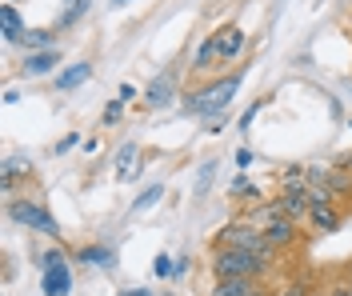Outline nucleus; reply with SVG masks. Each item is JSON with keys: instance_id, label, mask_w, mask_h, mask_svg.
Segmentation results:
<instances>
[{"instance_id": "32", "label": "nucleus", "mask_w": 352, "mask_h": 296, "mask_svg": "<svg viewBox=\"0 0 352 296\" xmlns=\"http://www.w3.org/2000/svg\"><path fill=\"white\" fill-rule=\"evenodd\" d=\"M276 296H308V288H300V284H292V288H285V293H276Z\"/></svg>"}, {"instance_id": "40", "label": "nucleus", "mask_w": 352, "mask_h": 296, "mask_svg": "<svg viewBox=\"0 0 352 296\" xmlns=\"http://www.w3.org/2000/svg\"><path fill=\"white\" fill-rule=\"evenodd\" d=\"M264 296H268V293H264Z\"/></svg>"}, {"instance_id": "39", "label": "nucleus", "mask_w": 352, "mask_h": 296, "mask_svg": "<svg viewBox=\"0 0 352 296\" xmlns=\"http://www.w3.org/2000/svg\"><path fill=\"white\" fill-rule=\"evenodd\" d=\"M349 124H352V120H349Z\"/></svg>"}, {"instance_id": "7", "label": "nucleus", "mask_w": 352, "mask_h": 296, "mask_svg": "<svg viewBox=\"0 0 352 296\" xmlns=\"http://www.w3.org/2000/svg\"><path fill=\"white\" fill-rule=\"evenodd\" d=\"M264 236H268V244H272V249L288 252V249H296V244H300V225H296V220H288V216H280V220H272V225L264 228Z\"/></svg>"}, {"instance_id": "5", "label": "nucleus", "mask_w": 352, "mask_h": 296, "mask_svg": "<svg viewBox=\"0 0 352 296\" xmlns=\"http://www.w3.org/2000/svg\"><path fill=\"white\" fill-rule=\"evenodd\" d=\"M41 260H44V276H41L44 296H68L72 293V264H68L65 249H48Z\"/></svg>"}, {"instance_id": "1", "label": "nucleus", "mask_w": 352, "mask_h": 296, "mask_svg": "<svg viewBox=\"0 0 352 296\" xmlns=\"http://www.w3.org/2000/svg\"><path fill=\"white\" fill-rule=\"evenodd\" d=\"M241 72H232V76H224V80H208L204 89L188 92L184 96V113L204 120V124H212V120H224L228 113V104L236 100V92H241Z\"/></svg>"}, {"instance_id": "26", "label": "nucleus", "mask_w": 352, "mask_h": 296, "mask_svg": "<svg viewBox=\"0 0 352 296\" xmlns=\"http://www.w3.org/2000/svg\"><path fill=\"white\" fill-rule=\"evenodd\" d=\"M261 109H264V100H252V104L244 109V116H241V133H252V120L261 116Z\"/></svg>"}, {"instance_id": "35", "label": "nucleus", "mask_w": 352, "mask_h": 296, "mask_svg": "<svg viewBox=\"0 0 352 296\" xmlns=\"http://www.w3.org/2000/svg\"><path fill=\"white\" fill-rule=\"evenodd\" d=\"M308 296H324V288H308Z\"/></svg>"}, {"instance_id": "22", "label": "nucleus", "mask_w": 352, "mask_h": 296, "mask_svg": "<svg viewBox=\"0 0 352 296\" xmlns=\"http://www.w3.org/2000/svg\"><path fill=\"white\" fill-rule=\"evenodd\" d=\"M217 60H220V52H217V32H212L208 41H200L197 56H192V65H197V69H208V65H217Z\"/></svg>"}, {"instance_id": "17", "label": "nucleus", "mask_w": 352, "mask_h": 296, "mask_svg": "<svg viewBox=\"0 0 352 296\" xmlns=\"http://www.w3.org/2000/svg\"><path fill=\"white\" fill-rule=\"evenodd\" d=\"M228 196H232V201H244V205H261L264 196H261V188H256V184L248 181V177H236V181L228 184Z\"/></svg>"}, {"instance_id": "23", "label": "nucleus", "mask_w": 352, "mask_h": 296, "mask_svg": "<svg viewBox=\"0 0 352 296\" xmlns=\"http://www.w3.org/2000/svg\"><path fill=\"white\" fill-rule=\"evenodd\" d=\"M280 188H308L305 164H288L285 172H280Z\"/></svg>"}, {"instance_id": "34", "label": "nucleus", "mask_w": 352, "mask_h": 296, "mask_svg": "<svg viewBox=\"0 0 352 296\" xmlns=\"http://www.w3.org/2000/svg\"><path fill=\"white\" fill-rule=\"evenodd\" d=\"M340 168H349V177H352V157H344V160H340Z\"/></svg>"}, {"instance_id": "4", "label": "nucleus", "mask_w": 352, "mask_h": 296, "mask_svg": "<svg viewBox=\"0 0 352 296\" xmlns=\"http://www.w3.org/2000/svg\"><path fill=\"white\" fill-rule=\"evenodd\" d=\"M8 220H16V225L28 228V232H44V236H52V240L60 236L56 216H52L41 201H28V196H21V201H8Z\"/></svg>"}, {"instance_id": "28", "label": "nucleus", "mask_w": 352, "mask_h": 296, "mask_svg": "<svg viewBox=\"0 0 352 296\" xmlns=\"http://www.w3.org/2000/svg\"><path fill=\"white\" fill-rule=\"evenodd\" d=\"M76 144H80V133H68V137H60V140H56V157H65V152H72Z\"/></svg>"}, {"instance_id": "33", "label": "nucleus", "mask_w": 352, "mask_h": 296, "mask_svg": "<svg viewBox=\"0 0 352 296\" xmlns=\"http://www.w3.org/2000/svg\"><path fill=\"white\" fill-rule=\"evenodd\" d=\"M120 296H156V293H148V288H129V293H120Z\"/></svg>"}, {"instance_id": "25", "label": "nucleus", "mask_w": 352, "mask_h": 296, "mask_svg": "<svg viewBox=\"0 0 352 296\" xmlns=\"http://www.w3.org/2000/svg\"><path fill=\"white\" fill-rule=\"evenodd\" d=\"M173 269H176V260H173V256L156 252V260H153V276H160V280H164V276H173Z\"/></svg>"}, {"instance_id": "12", "label": "nucleus", "mask_w": 352, "mask_h": 296, "mask_svg": "<svg viewBox=\"0 0 352 296\" xmlns=\"http://www.w3.org/2000/svg\"><path fill=\"white\" fill-rule=\"evenodd\" d=\"M0 24H4V45H21V36L28 32L16 4H4V8H0Z\"/></svg>"}, {"instance_id": "24", "label": "nucleus", "mask_w": 352, "mask_h": 296, "mask_svg": "<svg viewBox=\"0 0 352 296\" xmlns=\"http://www.w3.org/2000/svg\"><path fill=\"white\" fill-rule=\"evenodd\" d=\"M85 8H88V0H68L65 16H60V28H68L72 21H80V16H85Z\"/></svg>"}, {"instance_id": "20", "label": "nucleus", "mask_w": 352, "mask_h": 296, "mask_svg": "<svg viewBox=\"0 0 352 296\" xmlns=\"http://www.w3.org/2000/svg\"><path fill=\"white\" fill-rule=\"evenodd\" d=\"M217 160H204V164H200V172H197V188H192V196H197V201H204V196H208V192H212V181H217Z\"/></svg>"}, {"instance_id": "13", "label": "nucleus", "mask_w": 352, "mask_h": 296, "mask_svg": "<svg viewBox=\"0 0 352 296\" xmlns=\"http://www.w3.org/2000/svg\"><path fill=\"white\" fill-rule=\"evenodd\" d=\"M208 296H264L261 280H217Z\"/></svg>"}, {"instance_id": "14", "label": "nucleus", "mask_w": 352, "mask_h": 296, "mask_svg": "<svg viewBox=\"0 0 352 296\" xmlns=\"http://www.w3.org/2000/svg\"><path fill=\"white\" fill-rule=\"evenodd\" d=\"M88 76H92V65H88V60H76V65H68L65 72H56V89L72 92V89H80Z\"/></svg>"}, {"instance_id": "36", "label": "nucleus", "mask_w": 352, "mask_h": 296, "mask_svg": "<svg viewBox=\"0 0 352 296\" xmlns=\"http://www.w3.org/2000/svg\"><path fill=\"white\" fill-rule=\"evenodd\" d=\"M344 280H349V288H352V269H349V276H344Z\"/></svg>"}, {"instance_id": "8", "label": "nucleus", "mask_w": 352, "mask_h": 296, "mask_svg": "<svg viewBox=\"0 0 352 296\" xmlns=\"http://www.w3.org/2000/svg\"><path fill=\"white\" fill-rule=\"evenodd\" d=\"M173 100H176V72H160L144 92V104L148 109H168Z\"/></svg>"}, {"instance_id": "15", "label": "nucleus", "mask_w": 352, "mask_h": 296, "mask_svg": "<svg viewBox=\"0 0 352 296\" xmlns=\"http://www.w3.org/2000/svg\"><path fill=\"white\" fill-rule=\"evenodd\" d=\"M21 48L24 52H44V48H56V32L52 28H28L21 36Z\"/></svg>"}, {"instance_id": "38", "label": "nucleus", "mask_w": 352, "mask_h": 296, "mask_svg": "<svg viewBox=\"0 0 352 296\" xmlns=\"http://www.w3.org/2000/svg\"><path fill=\"white\" fill-rule=\"evenodd\" d=\"M4 4H12V0H4Z\"/></svg>"}, {"instance_id": "10", "label": "nucleus", "mask_w": 352, "mask_h": 296, "mask_svg": "<svg viewBox=\"0 0 352 296\" xmlns=\"http://www.w3.org/2000/svg\"><path fill=\"white\" fill-rule=\"evenodd\" d=\"M60 69V48H44V52H28L24 56V72L28 76H48Z\"/></svg>"}, {"instance_id": "30", "label": "nucleus", "mask_w": 352, "mask_h": 296, "mask_svg": "<svg viewBox=\"0 0 352 296\" xmlns=\"http://www.w3.org/2000/svg\"><path fill=\"white\" fill-rule=\"evenodd\" d=\"M116 96H120V100H124V104H129L132 96H136V89H132V84H120V92H116Z\"/></svg>"}, {"instance_id": "21", "label": "nucleus", "mask_w": 352, "mask_h": 296, "mask_svg": "<svg viewBox=\"0 0 352 296\" xmlns=\"http://www.w3.org/2000/svg\"><path fill=\"white\" fill-rule=\"evenodd\" d=\"M160 201H164V184H148V188L132 201V212H148V208L160 205Z\"/></svg>"}, {"instance_id": "29", "label": "nucleus", "mask_w": 352, "mask_h": 296, "mask_svg": "<svg viewBox=\"0 0 352 296\" xmlns=\"http://www.w3.org/2000/svg\"><path fill=\"white\" fill-rule=\"evenodd\" d=\"M324 296H352L349 280H336V284H332V288H324Z\"/></svg>"}, {"instance_id": "16", "label": "nucleus", "mask_w": 352, "mask_h": 296, "mask_svg": "<svg viewBox=\"0 0 352 296\" xmlns=\"http://www.w3.org/2000/svg\"><path fill=\"white\" fill-rule=\"evenodd\" d=\"M136 157H140V148L129 140V144L116 152V181H132V177L140 172V168H136Z\"/></svg>"}, {"instance_id": "19", "label": "nucleus", "mask_w": 352, "mask_h": 296, "mask_svg": "<svg viewBox=\"0 0 352 296\" xmlns=\"http://www.w3.org/2000/svg\"><path fill=\"white\" fill-rule=\"evenodd\" d=\"M76 260L88 264V269H109L112 264V249H104V244H88V249L76 252Z\"/></svg>"}, {"instance_id": "37", "label": "nucleus", "mask_w": 352, "mask_h": 296, "mask_svg": "<svg viewBox=\"0 0 352 296\" xmlns=\"http://www.w3.org/2000/svg\"><path fill=\"white\" fill-rule=\"evenodd\" d=\"M112 4H129V0H112Z\"/></svg>"}, {"instance_id": "31", "label": "nucleus", "mask_w": 352, "mask_h": 296, "mask_svg": "<svg viewBox=\"0 0 352 296\" xmlns=\"http://www.w3.org/2000/svg\"><path fill=\"white\" fill-rule=\"evenodd\" d=\"M236 164H241V168H248V164H252V152H248V148H241V152H236Z\"/></svg>"}, {"instance_id": "9", "label": "nucleus", "mask_w": 352, "mask_h": 296, "mask_svg": "<svg viewBox=\"0 0 352 296\" xmlns=\"http://www.w3.org/2000/svg\"><path fill=\"white\" fill-rule=\"evenodd\" d=\"M244 48H248V36H244V28L228 24V28H220V32H217V52H220V60H236Z\"/></svg>"}, {"instance_id": "27", "label": "nucleus", "mask_w": 352, "mask_h": 296, "mask_svg": "<svg viewBox=\"0 0 352 296\" xmlns=\"http://www.w3.org/2000/svg\"><path fill=\"white\" fill-rule=\"evenodd\" d=\"M120 116H124V100L116 96V100H109V109H104V124H116Z\"/></svg>"}, {"instance_id": "3", "label": "nucleus", "mask_w": 352, "mask_h": 296, "mask_svg": "<svg viewBox=\"0 0 352 296\" xmlns=\"http://www.w3.org/2000/svg\"><path fill=\"white\" fill-rule=\"evenodd\" d=\"M217 244H224V249H244V252H256V256H264V260H272L276 264V256H280V249H272L268 244V236H264L261 228H252L248 220H232V225L220 228Z\"/></svg>"}, {"instance_id": "2", "label": "nucleus", "mask_w": 352, "mask_h": 296, "mask_svg": "<svg viewBox=\"0 0 352 296\" xmlns=\"http://www.w3.org/2000/svg\"><path fill=\"white\" fill-rule=\"evenodd\" d=\"M208 269H212L217 280H264V276L272 273V260H264V256H256V252L217 244L212 256H208Z\"/></svg>"}, {"instance_id": "11", "label": "nucleus", "mask_w": 352, "mask_h": 296, "mask_svg": "<svg viewBox=\"0 0 352 296\" xmlns=\"http://www.w3.org/2000/svg\"><path fill=\"white\" fill-rule=\"evenodd\" d=\"M340 205H320L308 212V225H312V232H336L340 228Z\"/></svg>"}, {"instance_id": "6", "label": "nucleus", "mask_w": 352, "mask_h": 296, "mask_svg": "<svg viewBox=\"0 0 352 296\" xmlns=\"http://www.w3.org/2000/svg\"><path fill=\"white\" fill-rule=\"evenodd\" d=\"M276 205H280V212H285L288 220H308V212H312V205H308V188H280L276 192Z\"/></svg>"}, {"instance_id": "18", "label": "nucleus", "mask_w": 352, "mask_h": 296, "mask_svg": "<svg viewBox=\"0 0 352 296\" xmlns=\"http://www.w3.org/2000/svg\"><path fill=\"white\" fill-rule=\"evenodd\" d=\"M28 172H32V160L8 157V160H4V192H12V188H16V181H21V177H28Z\"/></svg>"}]
</instances>
